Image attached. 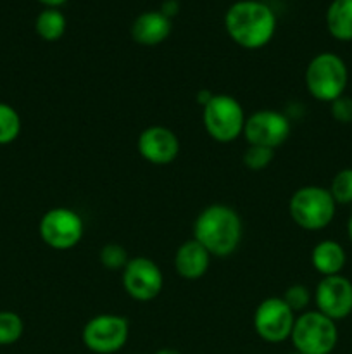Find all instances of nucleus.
I'll return each mask as SVG.
<instances>
[{"instance_id": "aec40b11", "label": "nucleus", "mask_w": 352, "mask_h": 354, "mask_svg": "<svg viewBox=\"0 0 352 354\" xmlns=\"http://www.w3.org/2000/svg\"><path fill=\"white\" fill-rule=\"evenodd\" d=\"M24 332V322L14 311H0V346L16 344Z\"/></svg>"}, {"instance_id": "4468645a", "label": "nucleus", "mask_w": 352, "mask_h": 354, "mask_svg": "<svg viewBox=\"0 0 352 354\" xmlns=\"http://www.w3.org/2000/svg\"><path fill=\"white\" fill-rule=\"evenodd\" d=\"M211 258L213 256L200 242H197L195 239H188L176 249L173 265H175L176 273L183 280L195 282L207 273L211 266Z\"/></svg>"}, {"instance_id": "7ed1b4c3", "label": "nucleus", "mask_w": 352, "mask_h": 354, "mask_svg": "<svg viewBox=\"0 0 352 354\" xmlns=\"http://www.w3.org/2000/svg\"><path fill=\"white\" fill-rule=\"evenodd\" d=\"M304 78L307 92L313 99L330 104L345 93L349 69L340 55L333 52H321L309 61Z\"/></svg>"}, {"instance_id": "dca6fc26", "label": "nucleus", "mask_w": 352, "mask_h": 354, "mask_svg": "<svg viewBox=\"0 0 352 354\" xmlns=\"http://www.w3.org/2000/svg\"><path fill=\"white\" fill-rule=\"evenodd\" d=\"M345 263H347V254L337 241L330 239L321 241L311 251V265L323 277L340 275L342 270L345 268Z\"/></svg>"}, {"instance_id": "f03ea898", "label": "nucleus", "mask_w": 352, "mask_h": 354, "mask_svg": "<svg viewBox=\"0 0 352 354\" xmlns=\"http://www.w3.org/2000/svg\"><path fill=\"white\" fill-rule=\"evenodd\" d=\"M224 28L235 44L247 50H257L266 47L275 37L276 16L266 3L240 0L224 14Z\"/></svg>"}, {"instance_id": "6ab92c4d", "label": "nucleus", "mask_w": 352, "mask_h": 354, "mask_svg": "<svg viewBox=\"0 0 352 354\" xmlns=\"http://www.w3.org/2000/svg\"><path fill=\"white\" fill-rule=\"evenodd\" d=\"M21 133V116L12 106L0 102V145L12 144Z\"/></svg>"}, {"instance_id": "f3484780", "label": "nucleus", "mask_w": 352, "mask_h": 354, "mask_svg": "<svg viewBox=\"0 0 352 354\" xmlns=\"http://www.w3.org/2000/svg\"><path fill=\"white\" fill-rule=\"evenodd\" d=\"M328 33L338 41H352V0H333L326 10Z\"/></svg>"}, {"instance_id": "ddd939ff", "label": "nucleus", "mask_w": 352, "mask_h": 354, "mask_svg": "<svg viewBox=\"0 0 352 354\" xmlns=\"http://www.w3.org/2000/svg\"><path fill=\"white\" fill-rule=\"evenodd\" d=\"M138 154L154 166H168L178 158L179 138L171 128L154 124L138 135Z\"/></svg>"}, {"instance_id": "9d476101", "label": "nucleus", "mask_w": 352, "mask_h": 354, "mask_svg": "<svg viewBox=\"0 0 352 354\" xmlns=\"http://www.w3.org/2000/svg\"><path fill=\"white\" fill-rule=\"evenodd\" d=\"M121 282L131 299L138 303H148L162 292L164 275L154 259L147 256H137L130 258L128 265L123 268Z\"/></svg>"}, {"instance_id": "f257e3e1", "label": "nucleus", "mask_w": 352, "mask_h": 354, "mask_svg": "<svg viewBox=\"0 0 352 354\" xmlns=\"http://www.w3.org/2000/svg\"><path fill=\"white\" fill-rule=\"evenodd\" d=\"M244 237V223L237 211L226 204H211L199 213L193 223V239L211 256L226 258L233 254Z\"/></svg>"}, {"instance_id": "bb28decb", "label": "nucleus", "mask_w": 352, "mask_h": 354, "mask_svg": "<svg viewBox=\"0 0 352 354\" xmlns=\"http://www.w3.org/2000/svg\"><path fill=\"white\" fill-rule=\"evenodd\" d=\"M213 95H214V93H211L209 90H200V92L197 93V102H199L200 106L204 107L207 102H209L211 99H213Z\"/></svg>"}, {"instance_id": "a878e982", "label": "nucleus", "mask_w": 352, "mask_h": 354, "mask_svg": "<svg viewBox=\"0 0 352 354\" xmlns=\"http://www.w3.org/2000/svg\"><path fill=\"white\" fill-rule=\"evenodd\" d=\"M161 12L164 14V16H168L169 19H171V17L175 16L176 12H178V2H176V0H168V2L162 6Z\"/></svg>"}, {"instance_id": "20e7f679", "label": "nucleus", "mask_w": 352, "mask_h": 354, "mask_svg": "<svg viewBox=\"0 0 352 354\" xmlns=\"http://www.w3.org/2000/svg\"><path fill=\"white\" fill-rule=\"evenodd\" d=\"M289 213L293 223L306 232L326 228L337 213V203L330 190L320 185H306L292 194Z\"/></svg>"}, {"instance_id": "c85d7f7f", "label": "nucleus", "mask_w": 352, "mask_h": 354, "mask_svg": "<svg viewBox=\"0 0 352 354\" xmlns=\"http://www.w3.org/2000/svg\"><path fill=\"white\" fill-rule=\"evenodd\" d=\"M154 354H182V353L176 351V349H171V348H164V349H159V351Z\"/></svg>"}, {"instance_id": "9b49d317", "label": "nucleus", "mask_w": 352, "mask_h": 354, "mask_svg": "<svg viewBox=\"0 0 352 354\" xmlns=\"http://www.w3.org/2000/svg\"><path fill=\"white\" fill-rule=\"evenodd\" d=\"M290 131L292 124L285 114L275 109H261L247 116L242 137L248 145H262L275 151L289 140Z\"/></svg>"}, {"instance_id": "412c9836", "label": "nucleus", "mask_w": 352, "mask_h": 354, "mask_svg": "<svg viewBox=\"0 0 352 354\" xmlns=\"http://www.w3.org/2000/svg\"><path fill=\"white\" fill-rule=\"evenodd\" d=\"M330 194L337 204H352V168H344L333 176Z\"/></svg>"}, {"instance_id": "7c9ffc66", "label": "nucleus", "mask_w": 352, "mask_h": 354, "mask_svg": "<svg viewBox=\"0 0 352 354\" xmlns=\"http://www.w3.org/2000/svg\"><path fill=\"white\" fill-rule=\"evenodd\" d=\"M289 354H302V353H299V351H295V349H293V351L289 353Z\"/></svg>"}, {"instance_id": "1a4fd4ad", "label": "nucleus", "mask_w": 352, "mask_h": 354, "mask_svg": "<svg viewBox=\"0 0 352 354\" xmlns=\"http://www.w3.org/2000/svg\"><path fill=\"white\" fill-rule=\"evenodd\" d=\"M295 318L282 297H266L255 308L252 324L259 339L268 344H282L292 335Z\"/></svg>"}, {"instance_id": "4be33fe9", "label": "nucleus", "mask_w": 352, "mask_h": 354, "mask_svg": "<svg viewBox=\"0 0 352 354\" xmlns=\"http://www.w3.org/2000/svg\"><path fill=\"white\" fill-rule=\"evenodd\" d=\"M100 265L107 270H121L123 272L124 266L130 261V254L124 249V245L117 244V242H110L106 244L99 252Z\"/></svg>"}, {"instance_id": "0eeeda50", "label": "nucleus", "mask_w": 352, "mask_h": 354, "mask_svg": "<svg viewBox=\"0 0 352 354\" xmlns=\"http://www.w3.org/2000/svg\"><path fill=\"white\" fill-rule=\"evenodd\" d=\"M38 234L41 241L54 251H69L81 242L85 223L71 207H52L41 216Z\"/></svg>"}, {"instance_id": "423d86ee", "label": "nucleus", "mask_w": 352, "mask_h": 354, "mask_svg": "<svg viewBox=\"0 0 352 354\" xmlns=\"http://www.w3.org/2000/svg\"><path fill=\"white\" fill-rule=\"evenodd\" d=\"M290 341L302 354H331L338 342L337 322L317 310L304 311L295 318Z\"/></svg>"}, {"instance_id": "2eb2a0df", "label": "nucleus", "mask_w": 352, "mask_h": 354, "mask_svg": "<svg viewBox=\"0 0 352 354\" xmlns=\"http://www.w3.org/2000/svg\"><path fill=\"white\" fill-rule=\"evenodd\" d=\"M171 30L173 24L168 16H164L161 10H147L131 24V38L145 47H154L168 40Z\"/></svg>"}, {"instance_id": "c756f323", "label": "nucleus", "mask_w": 352, "mask_h": 354, "mask_svg": "<svg viewBox=\"0 0 352 354\" xmlns=\"http://www.w3.org/2000/svg\"><path fill=\"white\" fill-rule=\"evenodd\" d=\"M347 235H349V241L352 242V214L347 221Z\"/></svg>"}, {"instance_id": "393cba45", "label": "nucleus", "mask_w": 352, "mask_h": 354, "mask_svg": "<svg viewBox=\"0 0 352 354\" xmlns=\"http://www.w3.org/2000/svg\"><path fill=\"white\" fill-rule=\"evenodd\" d=\"M330 113L337 123L340 124H349L352 123V97L342 95L338 99H335L333 102H330Z\"/></svg>"}, {"instance_id": "b1692460", "label": "nucleus", "mask_w": 352, "mask_h": 354, "mask_svg": "<svg viewBox=\"0 0 352 354\" xmlns=\"http://www.w3.org/2000/svg\"><path fill=\"white\" fill-rule=\"evenodd\" d=\"M282 299L289 304L290 310L293 313H304L307 310V306L311 304L313 299V294H311L309 287L304 286V283H293V286L286 287V290L283 292Z\"/></svg>"}, {"instance_id": "a211bd4d", "label": "nucleus", "mask_w": 352, "mask_h": 354, "mask_svg": "<svg viewBox=\"0 0 352 354\" xmlns=\"http://www.w3.org/2000/svg\"><path fill=\"white\" fill-rule=\"evenodd\" d=\"M66 17L59 9H52L47 7L38 14L37 21H35V30H37L38 37L45 41H57L64 37L66 33Z\"/></svg>"}, {"instance_id": "cd10ccee", "label": "nucleus", "mask_w": 352, "mask_h": 354, "mask_svg": "<svg viewBox=\"0 0 352 354\" xmlns=\"http://www.w3.org/2000/svg\"><path fill=\"white\" fill-rule=\"evenodd\" d=\"M38 2H41L43 6H47V7H52V9H57L59 6L66 3L68 0H38Z\"/></svg>"}, {"instance_id": "5701e85b", "label": "nucleus", "mask_w": 352, "mask_h": 354, "mask_svg": "<svg viewBox=\"0 0 352 354\" xmlns=\"http://www.w3.org/2000/svg\"><path fill=\"white\" fill-rule=\"evenodd\" d=\"M275 159V151L269 147H262V145H248L247 151L242 156L245 168L251 171H262L268 168Z\"/></svg>"}, {"instance_id": "6e6552de", "label": "nucleus", "mask_w": 352, "mask_h": 354, "mask_svg": "<svg viewBox=\"0 0 352 354\" xmlns=\"http://www.w3.org/2000/svg\"><path fill=\"white\" fill-rule=\"evenodd\" d=\"M130 324L121 315L104 313L90 318L81 332L83 344L95 354H114L126 346Z\"/></svg>"}, {"instance_id": "39448f33", "label": "nucleus", "mask_w": 352, "mask_h": 354, "mask_svg": "<svg viewBox=\"0 0 352 354\" xmlns=\"http://www.w3.org/2000/svg\"><path fill=\"white\" fill-rule=\"evenodd\" d=\"M245 120L242 104L228 93H214L202 109L204 130L217 144H230L242 137Z\"/></svg>"}, {"instance_id": "f8f14e48", "label": "nucleus", "mask_w": 352, "mask_h": 354, "mask_svg": "<svg viewBox=\"0 0 352 354\" xmlns=\"http://www.w3.org/2000/svg\"><path fill=\"white\" fill-rule=\"evenodd\" d=\"M316 310L333 322L352 313V282L344 275L323 277L314 290Z\"/></svg>"}]
</instances>
